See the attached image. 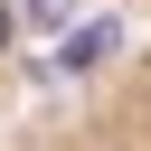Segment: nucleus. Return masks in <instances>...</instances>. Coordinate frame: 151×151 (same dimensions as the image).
<instances>
[{
    "mask_svg": "<svg viewBox=\"0 0 151 151\" xmlns=\"http://www.w3.org/2000/svg\"><path fill=\"white\" fill-rule=\"evenodd\" d=\"M0 151H151V47H123L0 123Z\"/></svg>",
    "mask_w": 151,
    "mask_h": 151,
    "instance_id": "nucleus-1",
    "label": "nucleus"
},
{
    "mask_svg": "<svg viewBox=\"0 0 151 151\" xmlns=\"http://www.w3.org/2000/svg\"><path fill=\"white\" fill-rule=\"evenodd\" d=\"M28 85V0H0V123Z\"/></svg>",
    "mask_w": 151,
    "mask_h": 151,
    "instance_id": "nucleus-2",
    "label": "nucleus"
}]
</instances>
